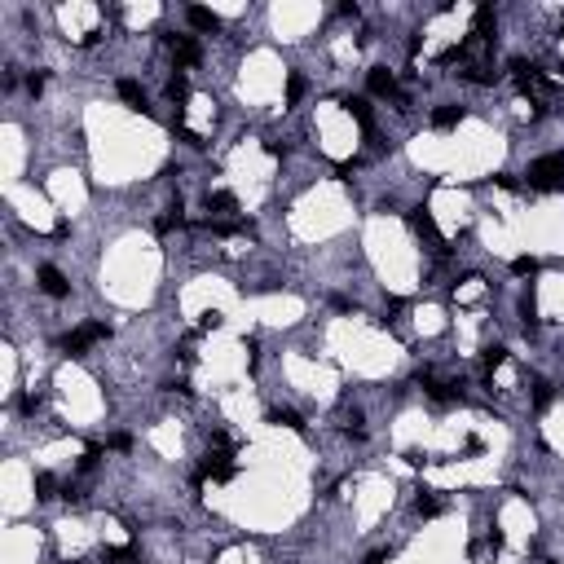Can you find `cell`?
<instances>
[{
    "instance_id": "cell-24",
    "label": "cell",
    "mask_w": 564,
    "mask_h": 564,
    "mask_svg": "<svg viewBox=\"0 0 564 564\" xmlns=\"http://www.w3.org/2000/svg\"><path fill=\"white\" fill-rule=\"evenodd\" d=\"M415 511H419V516H437V511H441V502H437V498H419V502H415Z\"/></svg>"
},
{
    "instance_id": "cell-6",
    "label": "cell",
    "mask_w": 564,
    "mask_h": 564,
    "mask_svg": "<svg viewBox=\"0 0 564 564\" xmlns=\"http://www.w3.org/2000/svg\"><path fill=\"white\" fill-rule=\"evenodd\" d=\"M511 71H516V84H520L525 93H551V80H547L538 66H529V62H511Z\"/></svg>"
},
{
    "instance_id": "cell-16",
    "label": "cell",
    "mask_w": 564,
    "mask_h": 564,
    "mask_svg": "<svg viewBox=\"0 0 564 564\" xmlns=\"http://www.w3.org/2000/svg\"><path fill=\"white\" fill-rule=\"evenodd\" d=\"M167 98H172V102H190V80H185V71H176V75L167 80Z\"/></svg>"
},
{
    "instance_id": "cell-3",
    "label": "cell",
    "mask_w": 564,
    "mask_h": 564,
    "mask_svg": "<svg viewBox=\"0 0 564 564\" xmlns=\"http://www.w3.org/2000/svg\"><path fill=\"white\" fill-rule=\"evenodd\" d=\"M366 84H370V93L375 98H392V102H401V111H406V98H401V89H397V75H392L388 66H375L366 75Z\"/></svg>"
},
{
    "instance_id": "cell-5",
    "label": "cell",
    "mask_w": 564,
    "mask_h": 564,
    "mask_svg": "<svg viewBox=\"0 0 564 564\" xmlns=\"http://www.w3.org/2000/svg\"><path fill=\"white\" fill-rule=\"evenodd\" d=\"M167 49L176 53V71H181V66H194L199 57H203V49H199L194 35H167Z\"/></svg>"
},
{
    "instance_id": "cell-14",
    "label": "cell",
    "mask_w": 564,
    "mask_h": 564,
    "mask_svg": "<svg viewBox=\"0 0 564 564\" xmlns=\"http://www.w3.org/2000/svg\"><path fill=\"white\" fill-rule=\"evenodd\" d=\"M176 225H185V208H181V199H176L172 208H167V216H159V221H154V230H159V234H172Z\"/></svg>"
},
{
    "instance_id": "cell-17",
    "label": "cell",
    "mask_w": 564,
    "mask_h": 564,
    "mask_svg": "<svg viewBox=\"0 0 564 564\" xmlns=\"http://www.w3.org/2000/svg\"><path fill=\"white\" fill-rule=\"evenodd\" d=\"M102 560H106V564H137V551H133V547H106Z\"/></svg>"
},
{
    "instance_id": "cell-9",
    "label": "cell",
    "mask_w": 564,
    "mask_h": 564,
    "mask_svg": "<svg viewBox=\"0 0 564 564\" xmlns=\"http://www.w3.org/2000/svg\"><path fill=\"white\" fill-rule=\"evenodd\" d=\"M185 18H190V27L194 31H221V14H212V9H203V5H190L185 9Z\"/></svg>"
},
{
    "instance_id": "cell-12",
    "label": "cell",
    "mask_w": 564,
    "mask_h": 564,
    "mask_svg": "<svg viewBox=\"0 0 564 564\" xmlns=\"http://www.w3.org/2000/svg\"><path fill=\"white\" fill-rule=\"evenodd\" d=\"M476 31H472V40H494V9H489V5H481V9H476Z\"/></svg>"
},
{
    "instance_id": "cell-19",
    "label": "cell",
    "mask_w": 564,
    "mask_h": 564,
    "mask_svg": "<svg viewBox=\"0 0 564 564\" xmlns=\"http://www.w3.org/2000/svg\"><path fill=\"white\" fill-rule=\"evenodd\" d=\"M53 489H57V481H53L49 472H40V476H35V498H57Z\"/></svg>"
},
{
    "instance_id": "cell-4",
    "label": "cell",
    "mask_w": 564,
    "mask_h": 564,
    "mask_svg": "<svg viewBox=\"0 0 564 564\" xmlns=\"http://www.w3.org/2000/svg\"><path fill=\"white\" fill-rule=\"evenodd\" d=\"M410 230H415L419 238H428V247L437 251V256L446 251V243H441V230H437V221H432V216H428L424 208H419V212H410Z\"/></svg>"
},
{
    "instance_id": "cell-10",
    "label": "cell",
    "mask_w": 564,
    "mask_h": 564,
    "mask_svg": "<svg viewBox=\"0 0 564 564\" xmlns=\"http://www.w3.org/2000/svg\"><path fill=\"white\" fill-rule=\"evenodd\" d=\"M119 98H124L133 111H141V115H150V106H146V93H141V84L137 80H119Z\"/></svg>"
},
{
    "instance_id": "cell-21",
    "label": "cell",
    "mask_w": 564,
    "mask_h": 564,
    "mask_svg": "<svg viewBox=\"0 0 564 564\" xmlns=\"http://www.w3.org/2000/svg\"><path fill=\"white\" fill-rule=\"evenodd\" d=\"M304 98V75H291L286 80V102H300Z\"/></svg>"
},
{
    "instance_id": "cell-2",
    "label": "cell",
    "mask_w": 564,
    "mask_h": 564,
    "mask_svg": "<svg viewBox=\"0 0 564 564\" xmlns=\"http://www.w3.org/2000/svg\"><path fill=\"white\" fill-rule=\"evenodd\" d=\"M106 335H111V331H106V322H84L80 331H71L66 340H62V349H66L71 357H84V349H93V344H102Z\"/></svg>"
},
{
    "instance_id": "cell-27",
    "label": "cell",
    "mask_w": 564,
    "mask_h": 564,
    "mask_svg": "<svg viewBox=\"0 0 564 564\" xmlns=\"http://www.w3.org/2000/svg\"><path fill=\"white\" fill-rule=\"evenodd\" d=\"M551 401V392H547V383H538V392H534V406H547Z\"/></svg>"
},
{
    "instance_id": "cell-26",
    "label": "cell",
    "mask_w": 564,
    "mask_h": 564,
    "mask_svg": "<svg viewBox=\"0 0 564 564\" xmlns=\"http://www.w3.org/2000/svg\"><path fill=\"white\" fill-rule=\"evenodd\" d=\"M27 89L35 93V98H40V89H44V75H40V71H35V75H27Z\"/></svg>"
},
{
    "instance_id": "cell-18",
    "label": "cell",
    "mask_w": 564,
    "mask_h": 564,
    "mask_svg": "<svg viewBox=\"0 0 564 564\" xmlns=\"http://www.w3.org/2000/svg\"><path fill=\"white\" fill-rule=\"evenodd\" d=\"M269 424H278V428H291V432H300V428H304V424H300V415H295V410H273V415H269Z\"/></svg>"
},
{
    "instance_id": "cell-22",
    "label": "cell",
    "mask_w": 564,
    "mask_h": 564,
    "mask_svg": "<svg viewBox=\"0 0 564 564\" xmlns=\"http://www.w3.org/2000/svg\"><path fill=\"white\" fill-rule=\"evenodd\" d=\"M502 362H507V349H498V344H494V349H485V366L489 370H498Z\"/></svg>"
},
{
    "instance_id": "cell-11",
    "label": "cell",
    "mask_w": 564,
    "mask_h": 564,
    "mask_svg": "<svg viewBox=\"0 0 564 564\" xmlns=\"http://www.w3.org/2000/svg\"><path fill=\"white\" fill-rule=\"evenodd\" d=\"M344 111H349V115L357 119V124L366 128V133H370V128H375V115H370V106H366V98H344Z\"/></svg>"
},
{
    "instance_id": "cell-15",
    "label": "cell",
    "mask_w": 564,
    "mask_h": 564,
    "mask_svg": "<svg viewBox=\"0 0 564 564\" xmlns=\"http://www.w3.org/2000/svg\"><path fill=\"white\" fill-rule=\"evenodd\" d=\"M463 119V106H437V111H432V124L437 128H454Z\"/></svg>"
},
{
    "instance_id": "cell-28",
    "label": "cell",
    "mask_w": 564,
    "mask_h": 564,
    "mask_svg": "<svg viewBox=\"0 0 564 564\" xmlns=\"http://www.w3.org/2000/svg\"><path fill=\"white\" fill-rule=\"evenodd\" d=\"M35 406H40L35 397H22V401H18V410H22V415H35Z\"/></svg>"
},
{
    "instance_id": "cell-8",
    "label": "cell",
    "mask_w": 564,
    "mask_h": 564,
    "mask_svg": "<svg viewBox=\"0 0 564 564\" xmlns=\"http://www.w3.org/2000/svg\"><path fill=\"white\" fill-rule=\"evenodd\" d=\"M35 278H40V291H44V295H53V300L71 295V282L62 278V269H57V265H40V273H35Z\"/></svg>"
},
{
    "instance_id": "cell-13",
    "label": "cell",
    "mask_w": 564,
    "mask_h": 564,
    "mask_svg": "<svg viewBox=\"0 0 564 564\" xmlns=\"http://www.w3.org/2000/svg\"><path fill=\"white\" fill-rule=\"evenodd\" d=\"M208 212L230 216V212H238V199L230 194V190H212V194H208Z\"/></svg>"
},
{
    "instance_id": "cell-1",
    "label": "cell",
    "mask_w": 564,
    "mask_h": 564,
    "mask_svg": "<svg viewBox=\"0 0 564 564\" xmlns=\"http://www.w3.org/2000/svg\"><path fill=\"white\" fill-rule=\"evenodd\" d=\"M529 190L538 194L564 190V154H543L538 163H529Z\"/></svg>"
},
{
    "instance_id": "cell-23",
    "label": "cell",
    "mask_w": 564,
    "mask_h": 564,
    "mask_svg": "<svg viewBox=\"0 0 564 564\" xmlns=\"http://www.w3.org/2000/svg\"><path fill=\"white\" fill-rule=\"evenodd\" d=\"M467 80H472V84H494V71H485V66H472V71H467Z\"/></svg>"
},
{
    "instance_id": "cell-20",
    "label": "cell",
    "mask_w": 564,
    "mask_h": 564,
    "mask_svg": "<svg viewBox=\"0 0 564 564\" xmlns=\"http://www.w3.org/2000/svg\"><path fill=\"white\" fill-rule=\"evenodd\" d=\"M511 273H520V278H534V273H538V260H534V256H516V260H511Z\"/></svg>"
},
{
    "instance_id": "cell-7",
    "label": "cell",
    "mask_w": 564,
    "mask_h": 564,
    "mask_svg": "<svg viewBox=\"0 0 564 564\" xmlns=\"http://www.w3.org/2000/svg\"><path fill=\"white\" fill-rule=\"evenodd\" d=\"M203 476H212V481H230V476H234V454L230 450H208V459H203Z\"/></svg>"
},
{
    "instance_id": "cell-25",
    "label": "cell",
    "mask_w": 564,
    "mask_h": 564,
    "mask_svg": "<svg viewBox=\"0 0 564 564\" xmlns=\"http://www.w3.org/2000/svg\"><path fill=\"white\" fill-rule=\"evenodd\" d=\"M98 459H102V450H98V446H89V450H84V459H80V467H84V472H89V467L98 463Z\"/></svg>"
}]
</instances>
